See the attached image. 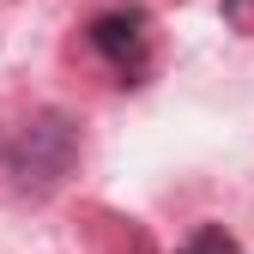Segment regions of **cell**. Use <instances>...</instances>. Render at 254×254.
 Here are the masks:
<instances>
[{
  "label": "cell",
  "instance_id": "6da1fadb",
  "mask_svg": "<svg viewBox=\"0 0 254 254\" xmlns=\"http://www.w3.org/2000/svg\"><path fill=\"white\" fill-rule=\"evenodd\" d=\"M79 121L67 109H30L24 121H12L6 133H0V170H6L18 188L30 194H49L73 176L79 164Z\"/></svg>",
  "mask_w": 254,
  "mask_h": 254
},
{
  "label": "cell",
  "instance_id": "3957f363",
  "mask_svg": "<svg viewBox=\"0 0 254 254\" xmlns=\"http://www.w3.org/2000/svg\"><path fill=\"white\" fill-rule=\"evenodd\" d=\"M176 254H242V242H236V236H230L224 224H200V230L188 236V242H182Z\"/></svg>",
  "mask_w": 254,
  "mask_h": 254
},
{
  "label": "cell",
  "instance_id": "7a4b0ae2",
  "mask_svg": "<svg viewBox=\"0 0 254 254\" xmlns=\"http://www.w3.org/2000/svg\"><path fill=\"white\" fill-rule=\"evenodd\" d=\"M91 49H97L109 67L121 73V85H133L145 73V49H151V12L145 6H109L91 18Z\"/></svg>",
  "mask_w": 254,
  "mask_h": 254
}]
</instances>
